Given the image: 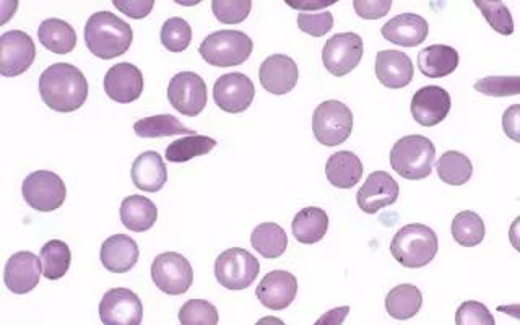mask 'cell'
I'll use <instances>...</instances> for the list:
<instances>
[{"mask_svg":"<svg viewBox=\"0 0 520 325\" xmlns=\"http://www.w3.org/2000/svg\"><path fill=\"white\" fill-rule=\"evenodd\" d=\"M254 43L238 30H221L208 35L199 46L200 56L213 67H236L251 57Z\"/></svg>","mask_w":520,"mask_h":325,"instance_id":"5b68a950","label":"cell"},{"mask_svg":"<svg viewBox=\"0 0 520 325\" xmlns=\"http://www.w3.org/2000/svg\"><path fill=\"white\" fill-rule=\"evenodd\" d=\"M498 312H503L506 316L514 317L520 321V304H506V306H498Z\"/></svg>","mask_w":520,"mask_h":325,"instance_id":"f907efd6","label":"cell"},{"mask_svg":"<svg viewBox=\"0 0 520 325\" xmlns=\"http://www.w3.org/2000/svg\"><path fill=\"white\" fill-rule=\"evenodd\" d=\"M22 194L26 204L38 212H54L64 204L67 187L59 174L41 169L26 176Z\"/></svg>","mask_w":520,"mask_h":325,"instance_id":"ba28073f","label":"cell"},{"mask_svg":"<svg viewBox=\"0 0 520 325\" xmlns=\"http://www.w3.org/2000/svg\"><path fill=\"white\" fill-rule=\"evenodd\" d=\"M298 26L303 33L321 38L334 28V15L330 12L299 13Z\"/></svg>","mask_w":520,"mask_h":325,"instance_id":"7bdbcfd3","label":"cell"},{"mask_svg":"<svg viewBox=\"0 0 520 325\" xmlns=\"http://www.w3.org/2000/svg\"><path fill=\"white\" fill-rule=\"evenodd\" d=\"M256 96L251 78L241 72L221 75L213 87V100L225 113H244Z\"/></svg>","mask_w":520,"mask_h":325,"instance_id":"4fadbf2b","label":"cell"},{"mask_svg":"<svg viewBox=\"0 0 520 325\" xmlns=\"http://www.w3.org/2000/svg\"><path fill=\"white\" fill-rule=\"evenodd\" d=\"M286 4L293 7V9L301 10V12L306 13L309 12V10L327 9L330 5L335 4V0H329V2H290V0H288Z\"/></svg>","mask_w":520,"mask_h":325,"instance_id":"c3c4849f","label":"cell"},{"mask_svg":"<svg viewBox=\"0 0 520 325\" xmlns=\"http://www.w3.org/2000/svg\"><path fill=\"white\" fill-rule=\"evenodd\" d=\"M113 5L117 10L126 13L127 17L142 20L152 12L155 2L153 0H114Z\"/></svg>","mask_w":520,"mask_h":325,"instance_id":"f6af8a7d","label":"cell"},{"mask_svg":"<svg viewBox=\"0 0 520 325\" xmlns=\"http://www.w3.org/2000/svg\"><path fill=\"white\" fill-rule=\"evenodd\" d=\"M455 325H496V321L485 304L465 301L455 312Z\"/></svg>","mask_w":520,"mask_h":325,"instance_id":"b9f144b4","label":"cell"},{"mask_svg":"<svg viewBox=\"0 0 520 325\" xmlns=\"http://www.w3.org/2000/svg\"><path fill=\"white\" fill-rule=\"evenodd\" d=\"M509 241H511L512 247L520 252V217L512 221L511 228H509Z\"/></svg>","mask_w":520,"mask_h":325,"instance_id":"681fc988","label":"cell"},{"mask_svg":"<svg viewBox=\"0 0 520 325\" xmlns=\"http://www.w3.org/2000/svg\"><path fill=\"white\" fill-rule=\"evenodd\" d=\"M381 33L389 43L416 48L428 38L429 26L425 18L416 13H400L382 26Z\"/></svg>","mask_w":520,"mask_h":325,"instance_id":"7402d4cb","label":"cell"},{"mask_svg":"<svg viewBox=\"0 0 520 325\" xmlns=\"http://www.w3.org/2000/svg\"><path fill=\"white\" fill-rule=\"evenodd\" d=\"M251 0H213V15L225 25L243 23L251 13Z\"/></svg>","mask_w":520,"mask_h":325,"instance_id":"ab89813d","label":"cell"},{"mask_svg":"<svg viewBox=\"0 0 520 325\" xmlns=\"http://www.w3.org/2000/svg\"><path fill=\"white\" fill-rule=\"evenodd\" d=\"M100 317L104 325H140L143 306L139 296L127 288L106 291L100 303Z\"/></svg>","mask_w":520,"mask_h":325,"instance_id":"5bb4252c","label":"cell"},{"mask_svg":"<svg viewBox=\"0 0 520 325\" xmlns=\"http://www.w3.org/2000/svg\"><path fill=\"white\" fill-rule=\"evenodd\" d=\"M436 147L423 135H407L394 143L390 150V166L408 181L428 178L433 171Z\"/></svg>","mask_w":520,"mask_h":325,"instance_id":"277c9868","label":"cell"},{"mask_svg":"<svg viewBox=\"0 0 520 325\" xmlns=\"http://www.w3.org/2000/svg\"><path fill=\"white\" fill-rule=\"evenodd\" d=\"M439 249L438 234L429 226L412 223L395 233L390 252L407 269H421L436 257Z\"/></svg>","mask_w":520,"mask_h":325,"instance_id":"3957f363","label":"cell"},{"mask_svg":"<svg viewBox=\"0 0 520 325\" xmlns=\"http://www.w3.org/2000/svg\"><path fill=\"white\" fill-rule=\"evenodd\" d=\"M220 316L212 303L205 299H189L179 309V322L181 325H218Z\"/></svg>","mask_w":520,"mask_h":325,"instance_id":"74e56055","label":"cell"},{"mask_svg":"<svg viewBox=\"0 0 520 325\" xmlns=\"http://www.w3.org/2000/svg\"><path fill=\"white\" fill-rule=\"evenodd\" d=\"M139 246L127 234H114L101 246V264L111 273H126L139 262Z\"/></svg>","mask_w":520,"mask_h":325,"instance_id":"603a6c76","label":"cell"},{"mask_svg":"<svg viewBox=\"0 0 520 325\" xmlns=\"http://www.w3.org/2000/svg\"><path fill=\"white\" fill-rule=\"evenodd\" d=\"M329 230V215L319 207H306L291 221V231L301 244H316Z\"/></svg>","mask_w":520,"mask_h":325,"instance_id":"83f0119b","label":"cell"},{"mask_svg":"<svg viewBox=\"0 0 520 325\" xmlns=\"http://www.w3.org/2000/svg\"><path fill=\"white\" fill-rule=\"evenodd\" d=\"M103 87L106 95L116 103H134L142 96V72L130 62L113 65L104 75Z\"/></svg>","mask_w":520,"mask_h":325,"instance_id":"ac0fdd59","label":"cell"},{"mask_svg":"<svg viewBox=\"0 0 520 325\" xmlns=\"http://www.w3.org/2000/svg\"><path fill=\"white\" fill-rule=\"evenodd\" d=\"M168 100L182 116H199L208 100L204 78L195 72H179L174 75L169 82Z\"/></svg>","mask_w":520,"mask_h":325,"instance_id":"8fae6325","label":"cell"},{"mask_svg":"<svg viewBox=\"0 0 520 325\" xmlns=\"http://www.w3.org/2000/svg\"><path fill=\"white\" fill-rule=\"evenodd\" d=\"M348 314H350L348 306L330 309V311L325 312L324 316L319 317L314 325H342Z\"/></svg>","mask_w":520,"mask_h":325,"instance_id":"7dc6e473","label":"cell"},{"mask_svg":"<svg viewBox=\"0 0 520 325\" xmlns=\"http://www.w3.org/2000/svg\"><path fill=\"white\" fill-rule=\"evenodd\" d=\"M134 41L129 23L111 12H96L85 25V43L91 54L104 61L122 56Z\"/></svg>","mask_w":520,"mask_h":325,"instance_id":"7a4b0ae2","label":"cell"},{"mask_svg":"<svg viewBox=\"0 0 520 325\" xmlns=\"http://www.w3.org/2000/svg\"><path fill=\"white\" fill-rule=\"evenodd\" d=\"M363 51V39L360 35L337 33L327 39L322 49V62L334 77H345L360 65Z\"/></svg>","mask_w":520,"mask_h":325,"instance_id":"30bf717a","label":"cell"},{"mask_svg":"<svg viewBox=\"0 0 520 325\" xmlns=\"http://www.w3.org/2000/svg\"><path fill=\"white\" fill-rule=\"evenodd\" d=\"M421 306H423V295L415 285L410 283L395 286L387 293L386 311L397 321L412 319L420 312Z\"/></svg>","mask_w":520,"mask_h":325,"instance_id":"f546056e","label":"cell"},{"mask_svg":"<svg viewBox=\"0 0 520 325\" xmlns=\"http://www.w3.org/2000/svg\"><path fill=\"white\" fill-rule=\"evenodd\" d=\"M399 195V182L395 181L386 171H374L369 174L368 179L356 194V202L364 213L373 215L382 208L394 205L399 199Z\"/></svg>","mask_w":520,"mask_h":325,"instance_id":"2e32d148","label":"cell"},{"mask_svg":"<svg viewBox=\"0 0 520 325\" xmlns=\"http://www.w3.org/2000/svg\"><path fill=\"white\" fill-rule=\"evenodd\" d=\"M39 93L52 111L74 113L87 101V78L75 65L57 62L39 77Z\"/></svg>","mask_w":520,"mask_h":325,"instance_id":"6da1fadb","label":"cell"},{"mask_svg":"<svg viewBox=\"0 0 520 325\" xmlns=\"http://www.w3.org/2000/svg\"><path fill=\"white\" fill-rule=\"evenodd\" d=\"M256 325H286L285 322L282 321V319H278V317L273 316H267L262 317L259 322H257Z\"/></svg>","mask_w":520,"mask_h":325,"instance_id":"816d5d0a","label":"cell"},{"mask_svg":"<svg viewBox=\"0 0 520 325\" xmlns=\"http://www.w3.org/2000/svg\"><path fill=\"white\" fill-rule=\"evenodd\" d=\"M39 257L43 264V275L48 280H61L69 272L72 254L70 247L61 239H52L44 244Z\"/></svg>","mask_w":520,"mask_h":325,"instance_id":"e575fe53","label":"cell"},{"mask_svg":"<svg viewBox=\"0 0 520 325\" xmlns=\"http://www.w3.org/2000/svg\"><path fill=\"white\" fill-rule=\"evenodd\" d=\"M36 57L35 41L25 31H7L0 36V74L18 77L30 69Z\"/></svg>","mask_w":520,"mask_h":325,"instance_id":"7c38bea8","label":"cell"},{"mask_svg":"<svg viewBox=\"0 0 520 325\" xmlns=\"http://www.w3.org/2000/svg\"><path fill=\"white\" fill-rule=\"evenodd\" d=\"M473 88L481 95L493 98L520 95V77H485L478 80Z\"/></svg>","mask_w":520,"mask_h":325,"instance_id":"60d3db41","label":"cell"},{"mask_svg":"<svg viewBox=\"0 0 520 325\" xmlns=\"http://www.w3.org/2000/svg\"><path fill=\"white\" fill-rule=\"evenodd\" d=\"M327 181L338 189H351L363 176V163L353 152H337L330 156L325 165Z\"/></svg>","mask_w":520,"mask_h":325,"instance_id":"484cf974","label":"cell"},{"mask_svg":"<svg viewBox=\"0 0 520 325\" xmlns=\"http://www.w3.org/2000/svg\"><path fill=\"white\" fill-rule=\"evenodd\" d=\"M135 135L142 139H163L173 135H195V130L184 126L178 117L171 114H160V116L143 117L134 124Z\"/></svg>","mask_w":520,"mask_h":325,"instance_id":"4dcf8cb0","label":"cell"},{"mask_svg":"<svg viewBox=\"0 0 520 325\" xmlns=\"http://www.w3.org/2000/svg\"><path fill=\"white\" fill-rule=\"evenodd\" d=\"M298 78V65L285 54H273L260 65V85L272 95H286L295 90Z\"/></svg>","mask_w":520,"mask_h":325,"instance_id":"ffe728a7","label":"cell"},{"mask_svg":"<svg viewBox=\"0 0 520 325\" xmlns=\"http://www.w3.org/2000/svg\"><path fill=\"white\" fill-rule=\"evenodd\" d=\"M217 147V140L207 135H189L182 139L174 140L166 148V160L169 163H187L197 156H204Z\"/></svg>","mask_w":520,"mask_h":325,"instance_id":"d6a6232c","label":"cell"},{"mask_svg":"<svg viewBox=\"0 0 520 325\" xmlns=\"http://www.w3.org/2000/svg\"><path fill=\"white\" fill-rule=\"evenodd\" d=\"M152 280L156 288L166 295H184L194 282V270L182 254L165 252L153 260Z\"/></svg>","mask_w":520,"mask_h":325,"instance_id":"9c48e42d","label":"cell"},{"mask_svg":"<svg viewBox=\"0 0 520 325\" xmlns=\"http://www.w3.org/2000/svg\"><path fill=\"white\" fill-rule=\"evenodd\" d=\"M43 275L41 257L33 252L22 251L13 254L4 270L5 286L15 295H26L39 285V278Z\"/></svg>","mask_w":520,"mask_h":325,"instance_id":"e0dca14e","label":"cell"},{"mask_svg":"<svg viewBox=\"0 0 520 325\" xmlns=\"http://www.w3.org/2000/svg\"><path fill=\"white\" fill-rule=\"evenodd\" d=\"M259 272V260L241 247H231L228 251L221 252L215 262V277L226 290H246L256 282Z\"/></svg>","mask_w":520,"mask_h":325,"instance_id":"52a82bcc","label":"cell"},{"mask_svg":"<svg viewBox=\"0 0 520 325\" xmlns=\"http://www.w3.org/2000/svg\"><path fill=\"white\" fill-rule=\"evenodd\" d=\"M353 113L342 101L329 100L317 106L312 116V132L325 147H337L350 139Z\"/></svg>","mask_w":520,"mask_h":325,"instance_id":"8992f818","label":"cell"},{"mask_svg":"<svg viewBox=\"0 0 520 325\" xmlns=\"http://www.w3.org/2000/svg\"><path fill=\"white\" fill-rule=\"evenodd\" d=\"M298 295V280L295 275L286 270H273L267 273L259 286L256 296L260 304L272 311H283L291 306Z\"/></svg>","mask_w":520,"mask_h":325,"instance_id":"d6986e66","label":"cell"},{"mask_svg":"<svg viewBox=\"0 0 520 325\" xmlns=\"http://www.w3.org/2000/svg\"><path fill=\"white\" fill-rule=\"evenodd\" d=\"M451 230L455 243L464 247L478 246L486 234L485 221L472 210L457 213L452 221Z\"/></svg>","mask_w":520,"mask_h":325,"instance_id":"d590c367","label":"cell"},{"mask_svg":"<svg viewBox=\"0 0 520 325\" xmlns=\"http://www.w3.org/2000/svg\"><path fill=\"white\" fill-rule=\"evenodd\" d=\"M158 220V208L143 195H129L122 200L121 221L127 230L145 233L152 230Z\"/></svg>","mask_w":520,"mask_h":325,"instance_id":"4316f807","label":"cell"},{"mask_svg":"<svg viewBox=\"0 0 520 325\" xmlns=\"http://www.w3.org/2000/svg\"><path fill=\"white\" fill-rule=\"evenodd\" d=\"M459 52L446 44H433L418 52V69L428 78H444L459 67Z\"/></svg>","mask_w":520,"mask_h":325,"instance_id":"d4e9b609","label":"cell"},{"mask_svg":"<svg viewBox=\"0 0 520 325\" xmlns=\"http://www.w3.org/2000/svg\"><path fill=\"white\" fill-rule=\"evenodd\" d=\"M452 100L449 91L429 85L420 88L412 98V116L420 126L434 127L441 124L451 113Z\"/></svg>","mask_w":520,"mask_h":325,"instance_id":"9a60e30c","label":"cell"},{"mask_svg":"<svg viewBox=\"0 0 520 325\" xmlns=\"http://www.w3.org/2000/svg\"><path fill=\"white\" fill-rule=\"evenodd\" d=\"M355 12L358 17L364 20H379L386 17L389 10L392 9L390 0H355L353 2Z\"/></svg>","mask_w":520,"mask_h":325,"instance_id":"ee69618b","label":"cell"},{"mask_svg":"<svg viewBox=\"0 0 520 325\" xmlns=\"http://www.w3.org/2000/svg\"><path fill=\"white\" fill-rule=\"evenodd\" d=\"M415 67L405 52L379 51L376 56V77L379 82L390 90H400L412 83Z\"/></svg>","mask_w":520,"mask_h":325,"instance_id":"44dd1931","label":"cell"},{"mask_svg":"<svg viewBox=\"0 0 520 325\" xmlns=\"http://www.w3.org/2000/svg\"><path fill=\"white\" fill-rule=\"evenodd\" d=\"M439 179L449 186H464L472 179V161L464 153L446 152L436 163Z\"/></svg>","mask_w":520,"mask_h":325,"instance_id":"836d02e7","label":"cell"},{"mask_svg":"<svg viewBox=\"0 0 520 325\" xmlns=\"http://www.w3.org/2000/svg\"><path fill=\"white\" fill-rule=\"evenodd\" d=\"M503 130L509 139L520 143V104H512L504 111Z\"/></svg>","mask_w":520,"mask_h":325,"instance_id":"bcb514c9","label":"cell"},{"mask_svg":"<svg viewBox=\"0 0 520 325\" xmlns=\"http://www.w3.org/2000/svg\"><path fill=\"white\" fill-rule=\"evenodd\" d=\"M39 43L54 54H70L77 46L74 26L61 18H48L38 28Z\"/></svg>","mask_w":520,"mask_h":325,"instance_id":"f1b7e54d","label":"cell"},{"mask_svg":"<svg viewBox=\"0 0 520 325\" xmlns=\"http://www.w3.org/2000/svg\"><path fill=\"white\" fill-rule=\"evenodd\" d=\"M161 44L169 52L186 51L191 46L192 28L184 18L173 17L161 26Z\"/></svg>","mask_w":520,"mask_h":325,"instance_id":"8d00e7d4","label":"cell"},{"mask_svg":"<svg viewBox=\"0 0 520 325\" xmlns=\"http://www.w3.org/2000/svg\"><path fill=\"white\" fill-rule=\"evenodd\" d=\"M132 182L143 192H158L168 182V169L158 152H143L132 165Z\"/></svg>","mask_w":520,"mask_h":325,"instance_id":"cb8c5ba5","label":"cell"},{"mask_svg":"<svg viewBox=\"0 0 520 325\" xmlns=\"http://www.w3.org/2000/svg\"><path fill=\"white\" fill-rule=\"evenodd\" d=\"M475 7L480 9L481 15L486 22L490 23L499 35L509 36L514 33V20H512L511 10L503 2H481L475 0Z\"/></svg>","mask_w":520,"mask_h":325,"instance_id":"f35d334b","label":"cell"},{"mask_svg":"<svg viewBox=\"0 0 520 325\" xmlns=\"http://www.w3.org/2000/svg\"><path fill=\"white\" fill-rule=\"evenodd\" d=\"M251 244L265 259H278L285 254L288 236L277 223H260L256 230L252 231Z\"/></svg>","mask_w":520,"mask_h":325,"instance_id":"1f68e13d","label":"cell"}]
</instances>
